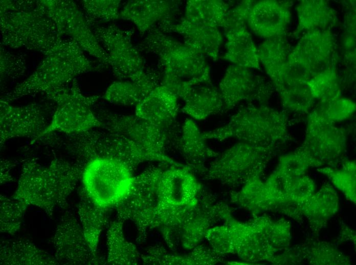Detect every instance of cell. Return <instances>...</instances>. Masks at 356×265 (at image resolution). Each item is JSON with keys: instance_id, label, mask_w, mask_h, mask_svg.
Instances as JSON below:
<instances>
[{"instance_id": "obj_25", "label": "cell", "mask_w": 356, "mask_h": 265, "mask_svg": "<svg viewBox=\"0 0 356 265\" xmlns=\"http://www.w3.org/2000/svg\"><path fill=\"white\" fill-rule=\"evenodd\" d=\"M229 7L222 1L191 0L187 3L183 18L192 22L222 27Z\"/></svg>"}, {"instance_id": "obj_13", "label": "cell", "mask_w": 356, "mask_h": 265, "mask_svg": "<svg viewBox=\"0 0 356 265\" xmlns=\"http://www.w3.org/2000/svg\"><path fill=\"white\" fill-rule=\"evenodd\" d=\"M346 141V132L341 127L314 110L309 113L302 147L313 157L319 161L338 157L345 150Z\"/></svg>"}, {"instance_id": "obj_34", "label": "cell", "mask_w": 356, "mask_h": 265, "mask_svg": "<svg viewBox=\"0 0 356 265\" xmlns=\"http://www.w3.org/2000/svg\"><path fill=\"white\" fill-rule=\"evenodd\" d=\"M345 166L342 170H333L329 168L323 169L326 174L331 179L332 182L346 193L355 191V165L353 163L345 164Z\"/></svg>"}, {"instance_id": "obj_27", "label": "cell", "mask_w": 356, "mask_h": 265, "mask_svg": "<svg viewBox=\"0 0 356 265\" xmlns=\"http://www.w3.org/2000/svg\"><path fill=\"white\" fill-rule=\"evenodd\" d=\"M180 141L185 153L192 160L202 159L214 153L207 146L203 132L191 119L183 124Z\"/></svg>"}, {"instance_id": "obj_16", "label": "cell", "mask_w": 356, "mask_h": 265, "mask_svg": "<svg viewBox=\"0 0 356 265\" xmlns=\"http://www.w3.org/2000/svg\"><path fill=\"white\" fill-rule=\"evenodd\" d=\"M60 218L52 241L55 259L66 264L84 263L88 245L83 232L72 213L67 211Z\"/></svg>"}, {"instance_id": "obj_28", "label": "cell", "mask_w": 356, "mask_h": 265, "mask_svg": "<svg viewBox=\"0 0 356 265\" xmlns=\"http://www.w3.org/2000/svg\"><path fill=\"white\" fill-rule=\"evenodd\" d=\"M306 84L315 100L325 101L341 97L340 83L334 66L314 76Z\"/></svg>"}, {"instance_id": "obj_29", "label": "cell", "mask_w": 356, "mask_h": 265, "mask_svg": "<svg viewBox=\"0 0 356 265\" xmlns=\"http://www.w3.org/2000/svg\"><path fill=\"white\" fill-rule=\"evenodd\" d=\"M88 202L81 200L78 206V212L85 238L92 250L96 248L104 221L101 212L98 210L100 207L92 201L91 203L90 199Z\"/></svg>"}, {"instance_id": "obj_14", "label": "cell", "mask_w": 356, "mask_h": 265, "mask_svg": "<svg viewBox=\"0 0 356 265\" xmlns=\"http://www.w3.org/2000/svg\"><path fill=\"white\" fill-rule=\"evenodd\" d=\"M246 22L242 16L228 11L222 25L227 38L226 52L222 58L234 65L259 69L258 48L247 29Z\"/></svg>"}, {"instance_id": "obj_17", "label": "cell", "mask_w": 356, "mask_h": 265, "mask_svg": "<svg viewBox=\"0 0 356 265\" xmlns=\"http://www.w3.org/2000/svg\"><path fill=\"white\" fill-rule=\"evenodd\" d=\"M291 19L288 6L275 1L255 3L247 22L258 36L270 39L282 37Z\"/></svg>"}, {"instance_id": "obj_12", "label": "cell", "mask_w": 356, "mask_h": 265, "mask_svg": "<svg viewBox=\"0 0 356 265\" xmlns=\"http://www.w3.org/2000/svg\"><path fill=\"white\" fill-rule=\"evenodd\" d=\"M48 117L47 111L42 105L32 103L15 107L1 99V145L13 138H36L49 124Z\"/></svg>"}, {"instance_id": "obj_21", "label": "cell", "mask_w": 356, "mask_h": 265, "mask_svg": "<svg viewBox=\"0 0 356 265\" xmlns=\"http://www.w3.org/2000/svg\"><path fill=\"white\" fill-rule=\"evenodd\" d=\"M1 263L7 265L56 264L55 257L28 240L14 239L1 243Z\"/></svg>"}, {"instance_id": "obj_7", "label": "cell", "mask_w": 356, "mask_h": 265, "mask_svg": "<svg viewBox=\"0 0 356 265\" xmlns=\"http://www.w3.org/2000/svg\"><path fill=\"white\" fill-rule=\"evenodd\" d=\"M46 94L56 103V108L51 122L31 144L54 131L73 135L102 126L101 121L91 110L98 97L84 95L75 81Z\"/></svg>"}, {"instance_id": "obj_33", "label": "cell", "mask_w": 356, "mask_h": 265, "mask_svg": "<svg viewBox=\"0 0 356 265\" xmlns=\"http://www.w3.org/2000/svg\"><path fill=\"white\" fill-rule=\"evenodd\" d=\"M83 8L91 18L109 21L120 18V1H82Z\"/></svg>"}, {"instance_id": "obj_8", "label": "cell", "mask_w": 356, "mask_h": 265, "mask_svg": "<svg viewBox=\"0 0 356 265\" xmlns=\"http://www.w3.org/2000/svg\"><path fill=\"white\" fill-rule=\"evenodd\" d=\"M336 41L330 30L305 33L287 60L286 81L306 83L314 76L334 66Z\"/></svg>"}, {"instance_id": "obj_15", "label": "cell", "mask_w": 356, "mask_h": 265, "mask_svg": "<svg viewBox=\"0 0 356 265\" xmlns=\"http://www.w3.org/2000/svg\"><path fill=\"white\" fill-rule=\"evenodd\" d=\"M273 148L239 141L225 152L212 169L211 174L228 179L251 174L260 168Z\"/></svg>"}, {"instance_id": "obj_22", "label": "cell", "mask_w": 356, "mask_h": 265, "mask_svg": "<svg viewBox=\"0 0 356 265\" xmlns=\"http://www.w3.org/2000/svg\"><path fill=\"white\" fill-rule=\"evenodd\" d=\"M184 100L183 112L198 120L205 119L225 110L218 88L212 84L194 87Z\"/></svg>"}, {"instance_id": "obj_11", "label": "cell", "mask_w": 356, "mask_h": 265, "mask_svg": "<svg viewBox=\"0 0 356 265\" xmlns=\"http://www.w3.org/2000/svg\"><path fill=\"white\" fill-rule=\"evenodd\" d=\"M218 88L226 111L243 101L264 103L273 92L271 85L263 77L249 68L234 64L227 68Z\"/></svg>"}, {"instance_id": "obj_32", "label": "cell", "mask_w": 356, "mask_h": 265, "mask_svg": "<svg viewBox=\"0 0 356 265\" xmlns=\"http://www.w3.org/2000/svg\"><path fill=\"white\" fill-rule=\"evenodd\" d=\"M355 109V103L350 99L342 98L320 101L314 110L322 117L335 123L348 118Z\"/></svg>"}, {"instance_id": "obj_19", "label": "cell", "mask_w": 356, "mask_h": 265, "mask_svg": "<svg viewBox=\"0 0 356 265\" xmlns=\"http://www.w3.org/2000/svg\"><path fill=\"white\" fill-rule=\"evenodd\" d=\"M169 30L183 36L184 42L204 57L214 61L219 59L222 35L219 27L189 21L184 18L178 23L169 25Z\"/></svg>"}, {"instance_id": "obj_20", "label": "cell", "mask_w": 356, "mask_h": 265, "mask_svg": "<svg viewBox=\"0 0 356 265\" xmlns=\"http://www.w3.org/2000/svg\"><path fill=\"white\" fill-rule=\"evenodd\" d=\"M174 6L166 1H130L120 13V18L132 22L141 33L147 31L157 22L164 20Z\"/></svg>"}, {"instance_id": "obj_31", "label": "cell", "mask_w": 356, "mask_h": 265, "mask_svg": "<svg viewBox=\"0 0 356 265\" xmlns=\"http://www.w3.org/2000/svg\"><path fill=\"white\" fill-rule=\"evenodd\" d=\"M279 93L283 107L292 112L308 111L315 100L306 84L288 88Z\"/></svg>"}, {"instance_id": "obj_1", "label": "cell", "mask_w": 356, "mask_h": 265, "mask_svg": "<svg viewBox=\"0 0 356 265\" xmlns=\"http://www.w3.org/2000/svg\"><path fill=\"white\" fill-rule=\"evenodd\" d=\"M148 51L158 55L164 69L161 85L184 100L198 86L211 85L210 67L205 57L185 43L152 30L142 43Z\"/></svg>"}, {"instance_id": "obj_5", "label": "cell", "mask_w": 356, "mask_h": 265, "mask_svg": "<svg viewBox=\"0 0 356 265\" xmlns=\"http://www.w3.org/2000/svg\"><path fill=\"white\" fill-rule=\"evenodd\" d=\"M206 140L236 139L253 145L274 147L286 141L288 121L283 113L263 105L240 108L225 124L203 132Z\"/></svg>"}, {"instance_id": "obj_24", "label": "cell", "mask_w": 356, "mask_h": 265, "mask_svg": "<svg viewBox=\"0 0 356 265\" xmlns=\"http://www.w3.org/2000/svg\"><path fill=\"white\" fill-rule=\"evenodd\" d=\"M261 63L275 87L284 77L287 68L288 46L283 36L266 39L258 48Z\"/></svg>"}, {"instance_id": "obj_9", "label": "cell", "mask_w": 356, "mask_h": 265, "mask_svg": "<svg viewBox=\"0 0 356 265\" xmlns=\"http://www.w3.org/2000/svg\"><path fill=\"white\" fill-rule=\"evenodd\" d=\"M93 31L108 55L109 65L115 77L121 81L158 86L145 72L140 52L124 31L112 24L97 26Z\"/></svg>"}, {"instance_id": "obj_23", "label": "cell", "mask_w": 356, "mask_h": 265, "mask_svg": "<svg viewBox=\"0 0 356 265\" xmlns=\"http://www.w3.org/2000/svg\"><path fill=\"white\" fill-rule=\"evenodd\" d=\"M297 34L314 30H330L337 22L336 11L324 1H302L297 8Z\"/></svg>"}, {"instance_id": "obj_26", "label": "cell", "mask_w": 356, "mask_h": 265, "mask_svg": "<svg viewBox=\"0 0 356 265\" xmlns=\"http://www.w3.org/2000/svg\"><path fill=\"white\" fill-rule=\"evenodd\" d=\"M155 87L131 81H116L107 88L104 98L115 104L136 107Z\"/></svg>"}, {"instance_id": "obj_2", "label": "cell", "mask_w": 356, "mask_h": 265, "mask_svg": "<svg viewBox=\"0 0 356 265\" xmlns=\"http://www.w3.org/2000/svg\"><path fill=\"white\" fill-rule=\"evenodd\" d=\"M82 171L75 165L55 159L42 166L34 159L23 165L13 198L38 207L52 216L75 189Z\"/></svg>"}, {"instance_id": "obj_6", "label": "cell", "mask_w": 356, "mask_h": 265, "mask_svg": "<svg viewBox=\"0 0 356 265\" xmlns=\"http://www.w3.org/2000/svg\"><path fill=\"white\" fill-rule=\"evenodd\" d=\"M81 177L86 195L102 208L122 200L130 192L134 183L125 164L109 156L96 157L89 161Z\"/></svg>"}, {"instance_id": "obj_35", "label": "cell", "mask_w": 356, "mask_h": 265, "mask_svg": "<svg viewBox=\"0 0 356 265\" xmlns=\"http://www.w3.org/2000/svg\"><path fill=\"white\" fill-rule=\"evenodd\" d=\"M13 165L7 160L1 161V181L3 183L11 180L12 178L11 174V166Z\"/></svg>"}, {"instance_id": "obj_3", "label": "cell", "mask_w": 356, "mask_h": 265, "mask_svg": "<svg viewBox=\"0 0 356 265\" xmlns=\"http://www.w3.org/2000/svg\"><path fill=\"white\" fill-rule=\"evenodd\" d=\"M1 30L6 45L44 54L62 40L38 1H1Z\"/></svg>"}, {"instance_id": "obj_4", "label": "cell", "mask_w": 356, "mask_h": 265, "mask_svg": "<svg viewBox=\"0 0 356 265\" xmlns=\"http://www.w3.org/2000/svg\"><path fill=\"white\" fill-rule=\"evenodd\" d=\"M38 67L2 99L8 102L39 93L46 94L72 83L93 70L91 62L73 40H63L47 52Z\"/></svg>"}, {"instance_id": "obj_18", "label": "cell", "mask_w": 356, "mask_h": 265, "mask_svg": "<svg viewBox=\"0 0 356 265\" xmlns=\"http://www.w3.org/2000/svg\"><path fill=\"white\" fill-rule=\"evenodd\" d=\"M177 98L168 88L159 85L136 106L135 115L167 130L175 121L179 110Z\"/></svg>"}, {"instance_id": "obj_30", "label": "cell", "mask_w": 356, "mask_h": 265, "mask_svg": "<svg viewBox=\"0 0 356 265\" xmlns=\"http://www.w3.org/2000/svg\"><path fill=\"white\" fill-rule=\"evenodd\" d=\"M0 200L1 231L13 234L20 227L27 205L2 195Z\"/></svg>"}, {"instance_id": "obj_10", "label": "cell", "mask_w": 356, "mask_h": 265, "mask_svg": "<svg viewBox=\"0 0 356 265\" xmlns=\"http://www.w3.org/2000/svg\"><path fill=\"white\" fill-rule=\"evenodd\" d=\"M59 33L70 36L80 48L102 63L109 65L107 52L90 29L82 13L72 1H39Z\"/></svg>"}]
</instances>
